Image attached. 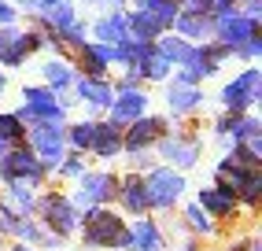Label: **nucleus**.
I'll return each mask as SVG.
<instances>
[{"label":"nucleus","mask_w":262,"mask_h":251,"mask_svg":"<svg viewBox=\"0 0 262 251\" xmlns=\"http://www.w3.org/2000/svg\"><path fill=\"white\" fill-rule=\"evenodd\" d=\"M78 237H81V247H89V251H126L129 247L126 218L115 214V207H89V211H81Z\"/></svg>","instance_id":"1"},{"label":"nucleus","mask_w":262,"mask_h":251,"mask_svg":"<svg viewBox=\"0 0 262 251\" xmlns=\"http://www.w3.org/2000/svg\"><path fill=\"white\" fill-rule=\"evenodd\" d=\"M33 218H37L48 233H56L59 240H67V237H74V233H78L81 211L71 203V196H67V192H59V189H45V192H37Z\"/></svg>","instance_id":"2"},{"label":"nucleus","mask_w":262,"mask_h":251,"mask_svg":"<svg viewBox=\"0 0 262 251\" xmlns=\"http://www.w3.org/2000/svg\"><path fill=\"white\" fill-rule=\"evenodd\" d=\"M155 152H159V159L166 166L173 170H192L203 159V137L196 130V122H185V130H170L159 144H155Z\"/></svg>","instance_id":"3"},{"label":"nucleus","mask_w":262,"mask_h":251,"mask_svg":"<svg viewBox=\"0 0 262 251\" xmlns=\"http://www.w3.org/2000/svg\"><path fill=\"white\" fill-rule=\"evenodd\" d=\"M48 177H52L48 166L30 152V144H15V148H8L4 155H0V185L23 181V185H30V189L41 192L48 185Z\"/></svg>","instance_id":"4"},{"label":"nucleus","mask_w":262,"mask_h":251,"mask_svg":"<svg viewBox=\"0 0 262 251\" xmlns=\"http://www.w3.org/2000/svg\"><path fill=\"white\" fill-rule=\"evenodd\" d=\"M144 189H148V207L151 211H173L181 203V196L188 189L185 174L173 170L166 163H155L148 174H144Z\"/></svg>","instance_id":"5"},{"label":"nucleus","mask_w":262,"mask_h":251,"mask_svg":"<svg viewBox=\"0 0 262 251\" xmlns=\"http://www.w3.org/2000/svg\"><path fill=\"white\" fill-rule=\"evenodd\" d=\"M258 100H262V70H258L255 63H248L233 81H225L222 93H218L222 111H236V115L251 111Z\"/></svg>","instance_id":"6"},{"label":"nucleus","mask_w":262,"mask_h":251,"mask_svg":"<svg viewBox=\"0 0 262 251\" xmlns=\"http://www.w3.org/2000/svg\"><path fill=\"white\" fill-rule=\"evenodd\" d=\"M74 196L71 203L78 211H89V207H111L115 196H118V174L111 170H85L78 181H74Z\"/></svg>","instance_id":"7"},{"label":"nucleus","mask_w":262,"mask_h":251,"mask_svg":"<svg viewBox=\"0 0 262 251\" xmlns=\"http://www.w3.org/2000/svg\"><path fill=\"white\" fill-rule=\"evenodd\" d=\"M63 130H67V122H41V126H33V130H26V144L48 166V174H56V166L63 163V155H67Z\"/></svg>","instance_id":"8"},{"label":"nucleus","mask_w":262,"mask_h":251,"mask_svg":"<svg viewBox=\"0 0 262 251\" xmlns=\"http://www.w3.org/2000/svg\"><path fill=\"white\" fill-rule=\"evenodd\" d=\"M173 130L166 115H141L137 122H129L126 130H122V155H133V152H151L159 140Z\"/></svg>","instance_id":"9"},{"label":"nucleus","mask_w":262,"mask_h":251,"mask_svg":"<svg viewBox=\"0 0 262 251\" xmlns=\"http://www.w3.org/2000/svg\"><path fill=\"white\" fill-rule=\"evenodd\" d=\"M211 133H214L218 144L229 152L233 144H240V140L262 137V122H258V115H251V111H244V115H236V111H222V115L211 122Z\"/></svg>","instance_id":"10"},{"label":"nucleus","mask_w":262,"mask_h":251,"mask_svg":"<svg viewBox=\"0 0 262 251\" xmlns=\"http://www.w3.org/2000/svg\"><path fill=\"white\" fill-rule=\"evenodd\" d=\"M255 33H262V23H258V19H248V15H240V11L211 19V41L225 45L229 52H233L236 45H244L248 37H255Z\"/></svg>","instance_id":"11"},{"label":"nucleus","mask_w":262,"mask_h":251,"mask_svg":"<svg viewBox=\"0 0 262 251\" xmlns=\"http://www.w3.org/2000/svg\"><path fill=\"white\" fill-rule=\"evenodd\" d=\"M71 96L85 107V111L103 115V111L111 107V100H115V85H111V78H89V74H78L74 85H71Z\"/></svg>","instance_id":"12"},{"label":"nucleus","mask_w":262,"mask_h":251,"mask_svg":"<svg viewBox=\"0 0 262 251\" xmlns=\"http://www.w3.org/2000/svg\"><path fill=\"white\" fill-rule=\"evenodd\" d=\"M148 111H151L148 89H129V93H115V100H111L107 111H103V118H107L111 126H118V130H126L129 122H137Z\"/></svg>","instance_id":"13"},{"label":"nucleus","mask_w":262,"mask_h":251,"mask_svg":"<svg viewBox=\"0 0 262 251\" xmlns=\"http://www.w3.org/2000/svg\"><path fill=\"white\" fill-rule=\"evenodd\" d=\"M23 103L37 111L41 122H71V111L59 103V93H52L48 85H23Z\"/></svg>","instance_id":"14"},{"label":"nucleus","mask_w":262,"mask_h":251,"mask_svg":"<svg viewBox=\"0 0 262 251\" xmlns=\"http://www.w3.org/2000/svg\"><path fill=\"white\" fill-rule=\"evenodd\" d=\"M115 203L133 214V218H141V214H151L148 207V189H144V174H118V196H115Z\"/></svg>","instance_id":"15"},{"label":"nucleus","mask_w":262,"mask_h":251,"mask_svg":"<svg viewBox=\"0 0 262 251\" xmlns=\"http://www.w3.org/2000/svg\"><path fill=\"white\" fill-rule=\"evenodd\" d=\"M203 85H181V81H170L166 78V111L173 118H192L203 107Z\"/></svg>","instance_id":"16"},{"label":"nucleus","mask_w":262,"mask_h":251,"mask_svg":"<svg viewBox=\"0 0 262 251\" xmlns=\"http://www.w3.org/2000/svg\"><path fill=\"white\" fill-rule=\"evenodd\" d=\"M129 233V247L126 251H166V237H163V225L151 218V214H141L126 225Z\"/></svg>","instance_id":"17"},{"label":"nucleus","mask_w":262,"mask_h":251,"mask_svg":"<svg viewBox=\"0 0 262 251\" xmlns=\"http://www.w3.org/2000/svg\"><path fill=\"white\" fill-rule=\"evenodd\" d=\"M78 74H89V78H111V45H100V41H85L81 52L71 59Z\"/></svg>","instance_id":"18"},{"label":"nucleus","mask_w":262,"mask_h":251,"mask_svg":"<svg viewBox=\"0 0 262 251\" xmlns=\"http://www.w3.org/2000/svg\"><path fill=\"white\" fill-rule=\"evenodd\" d=\"M196 203L211 214L214 222H233L236 214H240V203H236V196L229 189H218V185H207L196 192Z\"/></svg>","instance_id":"19"},{"label":"nucleus","mask_w":262,"mask_h":251,"mask_svg":"<svg viewBox=\"0 0 262 251\" xmlns=\"http://www.w3.org/2000/svg\"><path fill=\"white\" fill-rule=\"evenodd\" d=\"M122 37H129L126 30V8H107L103 15L89 23V41H100V45H118Z\"/></svg>","instance_id":"20"},{"label":"nucleus","mask_w":262,"mask_h":251,"mask_svg":"<svg viewBox=\"0 0 262 251\" xmlns=\"http://www.w3.org/2000/svg\"><path fill=\"white\" fill-rule=\"evenodd\" d=\"M81 15L74 8V0H67V4H45L37 15H30V23L33 26H41L45 33H63L71 23H78Z\"/></svg>","instance_id":"21"},{"label":"nucleus","mask_w":262,"mask_h":251,"mask_svg":"<svg viewBox=\"0 0 262 251\" xmlns=\"http://www.w3.org/2000/svg\"><path fill=\"white\" fill-rule=\"evenodd\" d=\"M11 240H19V244H30V247H48V251H56V247H63V240L56 237V233H48L33 214H23L19 218V225H15V237Z\"/></svg>","instance_id":"22"},{"label":"nucleus","mask_w":262,"mask_h":251,"mask_svg":"<svg viewBox=\"0 0 262 251\" xmlns=\"http://www.w3.org/2000/svg\"><path fill=\"white\" fill-rule=\"evenodd\" d=\"M170 33H178V37H185L188 45H203V41H211V15L178 11V19H173Z\"/></svg>","instance_id":"23"},{"label":"nucleus","mask_w":262,"mask_h":251,"mask_svg":"<svg viewBox=\"0 0 262 251\" xmlns=\"http://www.w3.org/2000/svg\"><path fill=\"white\" fill-rule=\"evenodd\" d=\"M89 155L100 159V163L122 159V130H118V126H111L107 118H100V126H96V140H93Z\"/></svg>","instance_id":"24"},{"label":"nucleus","mask_w":262,"mask_h":251,"mask_svg":"<svg viewBox=\"0 0 262 251\" xmlns=\"http://www.w3.org/2000/svg\"><path fill=\"white\" fill-rule=\"evenodd\" d=\"M74 78H78L74 63L63 59V56H52V59H45V67H41V85H48L52 93H71Z\"/></svg>","instance_id":"25"},{"label":"nucleus","mask_w":262,"mask_h":251,"mask_svg":"<svg viewBox=\"0 0 262 251\" xmlns=\"http://www.w3.org/2000/svg\"><path fill=\"white\" fill-rule=\"evenodd\" d=\"M96 126H100V118L67 122V130H63V137H67V152H81V155H89L93 140H96Z\"/></svg>","instance_id":"26"},{"label":"nucleus","mask_w":262,"mask_h":251,"mask_svg":"<svg viewBox=\"0 0 262 251\" xmlns=\"http://www.w3.org/2000/svg\"><path fill=\"white\" fill-rule=\"evenodd\" d=\"M151 52L148 41H137V37H122L118 45H111V67L122 70V67H137L144 56Z\"/></svg>","instance_id":"27"},{"label":"nucleus","mask_w":262,"mask_h":251,"mask_svg":"<svg viewBox=\"0 0 262 251\" xmlns=\"http://www.w3.org/2000/svg\"><path fill=\"white\" fill-rule=\"evenodd\" d=\"M181 225H185L196 240H203V237H218V222H214L200 203H188V207L181 211Z\"/></svg>","instance_id":"28"},{"label":"nucleus","mask_w":262,"mask_h":251,"mask_svg":"<svg viewBox=\"0 0 262 251\" xmlns=\"http://www.w3.org/2000/svg\"><path fill=\"white\" fill-rule=\"evenodd\" d=\"M151 48L159 52V56H163L170 67H181V63L188 59V52H192V45H188L185 37H178V33H170V30H166V33H159V37L151 41Z\"/></svg>","instance_id":"29"},{"label":"nucleus","mask_w":262,"mask_h":251,"mask_svg":"<svg viewBox=\"0 0 262 251\" xmlns=\"http://www.w3.org/2000/svg\"><path fill=\"white\" fill-rule=\"evenodd\" d=\"M133 8H141L163 33L173 26V19H178V4H173V0H133Z\"/></svg>","instance_id":"30"},{"label":"nucleus","mask_w":262,"mask_h":251,"mask_svg":"<svg viewBox=\"0 0 262 251\" xmlns=\"http://www.w3.org/2000/svg\"><path fill=\"white\" fill-rule=\"evenodd\" d=\"M0 200L8 207H15L19 214H33V207H37V189H30L23 181H8L4 192H0Z\"/></svg>","instance_id":"31"},{"label":"nucleus","mask_w":262,"mask_h":251,"mask_svg":"<svg viewBox=\"0 0 262 251\" xmlns=\"http://www.w3.org/2000/svg\"><path fill=\"white\" fill-rule=\"evenodd\" d=\"M248 174H251L248 166H240V163H233V159L225 155V159H218V166H214V185L218 189H229L236 196V189L248 181Z\"/></svg>","instance_id":"32"},{"label":"nucleus","mask_w":262,"mask_h":251,"mask_svg":"<svg viewBox=\"0 0 262 251\" xmlns=\"http://www.w3.org/2000/svg\"><path fill=\"white\" fill-rule=\"evenodd\" d=\"M137 74L144 78V85H166V78L173 74V67H170V63L159 56V52L151 48L148 56H144L141 63H137Z\"/></svg>","instance_id":"33"},{"label":"nucleus","mask_w":262,"mask_h":251,"mask_svg":"<svg viewBox=\"0 0 262 251\" xmlns=\"http://www.w3.org/2000/svg\"><path fill=\"white\" fill-rule=\"evenodd\" d=\"M229 159L248 170H262V137H251V140H240V144L229 148Z\"/></svg>","instance_id":"34"},{"label":"nucleus","mask_w":262,"mask_h":251,"mask_svg":"<svg viewBox=\"0 0 262 251\" xmlns=\"http://www.w3.org/2000/svg\"><path fill=\"white\" fill-rule=\"evenodd\" d=\"M126 30H129V37H137V41H148V45H151V41L163 33V30L155 26V23L148 19V15H144L141 8H129V11H126Z\"/></svg>","instance_id":"35"},{"label":"nucleus","mask_w":262,"mask_h":251,"mask_svg":"<svg viewBox=\"0 0 262 251\" xmlns=\"http://www.w3.org/2000/svg\"><path fill=\"white\" fill-rule=\"evenodd\" d=\"M26 59H30V48H26V41H23V30H19V33L4 45V52H0V67H4V70H19V67H26Z\"/></svg>","instance_id":"36"},{"label":"nucleus","mask_w":262,"mask_h":251,"mask_svg":"<svg viewBox=\"0 0 262 251\" xmlns=\"http://www.w3.org/2000/svg\"><path fill=\"white\" fill-rule=\"evenodd\" d=\"M236 203L248 207V211H258V203H262V170L248 174V181L236 189Z\"/></svg>","instance_id":"37"},{"label":"nucleus","mask_w":262,"mask_h":251,"mask_svg":"<svg viewBox=\"0 0 262 251\" xmlns=\"http://www.w3.org/2000/svg\"><path fill=\"white\" fill-rule=\"evenodd\" d=\"M85 170H89V155H81V152H67V155H63V163L56 166V177H59V181H78Z\"/></svg>","instance_id":"38"},{"label":"nucleus","mask_w":262,"mask_h":251,"mask_svg":"<svg viewBox=\"0 0 262 251\" xmlns=\"http://www.w3.org/2000/svg\"><path fill=\"white\" fill-rule=\"evenodd\" d=\"M0 137H4L11 148H15V144H26V126L15 118L11 111H0Z\"/></svg>","instance_id":"39"},{"label":"nucleus","mask_w":262,"mask_h":251,"mask_svg":"<svg viewBox=\"0 0 262 251\" xmlns=\"http://www.w3.org/2000/svg\"><path fill=\"white\" fill-rule=\"evenodd\" d=\"M111 85H115V93H129V89H148V85H144V78L137 74V67H122L118 74L111 78Z\"/></svg>","instance_id":"40"},{"label":"nucleus","mask_w":262,"mask_h":251,"mask_svg":"<svg viewBox=\"0 0 262 251\" xmlns=\"http://www.w3.org/2000/svg\"><path fill=\"white\" fill-rule=\"evenodd\" d=\"M233 59H240V63H258V59H262V33H255V37H248L244 45H236V48H233Z\"/></svg>","instance_id":"41"},{"label":"nucleus","mask_w":262,"mask_h":251,"mask_svg":"<svg viewBox=\"0 0 262 251\" xmlns=\"http://www.w3.org/2000/svg\"><path fill=\"white\" fill-rule=\"evenodd\" d=\"M19 218H23L19 211L8 207L4 200H0V237H15V225H19Z\"/></svg>","instance_id":"42"},{"label":"nucleus","mask_w":262,"mask_h":251,"mask_svg":"<svg viewBox=\"0 0 262 251\" xmlns=\"http://www.w3.org/2000/svg\"><path fill=\"white\" fill-rule=\"evenodd\" d=\"M236 4H240V0H207V15H211V19H218V15H233V11H240Z\"/></svg>","instance_id":"43"},{"label":"nucleus","mask_w":262,"mask_h":251,"mask_svg":"<svg viewBox=\"0 0 262 251\" xmlns=\"http://www.w3.org/2000/svg\"><path fill=\"white\" fill-rule=\"evenodd\" d=\"M126 159H129V170H133V174H148V170L155 166V159H151L148 152H133V155H126Z\"/></svg>","instance_id":"44"},{"label":"nucleus","mask_w":262,"mask_h":251,"mask_svg":"<svg viewBox=\"0 0 262 251\" xmlns=\"http://www.w3.org/2000/svg\"><path fill=\"white\" fill-rule=\"evenodd\" d=\"M0 26H19V11L11 0H0Z\"/></svg>","instance_id":"45"},{"label":"nucleus","mask_w":262,"mask_h":251,"mask_svg":"<svg viewBox=\"0 0 262 251\" xmlns=\"http://www.w3.org/2000/svg\"><path fill=\"white\" fill-rule=\"evenodd\" d=\"M240 15H248V19H262V0H240Z\"/></svg>","instance_id":"46"},{"label":"nucleus","mask_w":262,"mask_h":251,"mask_svg":"<svg viewBox=\"0 0 262 251\" xmlns=\"http://www.w3.org/2000/svg\"><path fill=\"white\" fill-rule=\"evenodd\" d=\"M11 4H15V11H19V15H26V19L41 11V0H11Z\"/></svg>","instance_id":"47"},{"label":"nucleus","mask_w":262,"mask_h":251,"mask_svg":"<svg viewBox=\"0 0 262 251\" xmlns=\"http://www.w3.org/2000/svg\"><path fill=\"white\" fill-rule=\"evenodd\" d=\"M178 11H196V15H207V0H173Z\"/></svg>","instance_id":"48"},{"label":"nucleus","mask_w":262,"mask_h":251,"mask_svg":"<svg viewBox=\"0 0 262 251\" xmlns=\"http://www.w3.org/2000/svg\"><path fill=\"white\" fill-rule=\"evenodd\" d=\"M173 251H203V240H196V237L188 233V237H181L178 244H173Z\"/></svg>","instance_id":"49"},{"label":"nucleus","mask_w":262,"mask_h":251,"mask_svg":"<svg viewBox=\"0 0 262 251\" xmlns=\"http://www.w3.org/2000/svg\"><path fill=\"white\" fill-rule=\"evenodd\" d=\"M100 8H126V0H103Z\"/></svg>","instance_id":"50"},{"label":"nucleus","mask_w":262,"mask_h":251,"mask_svg":"<svg viewBox=\"0 0 262 251\" xmlns=\"http://www.w3.org/2000/svg\"><path fill=\"white\" fill-rule=\"evenodd\" d=\"M4 93H8V74H0V100H4Z\"/></svg>","instance_id":"51"},{"label":"nucleus","mask_w":262,"mask_h":251,"mask_svg":"<svg viewBox=\"0 0 262 251\" xmlns=\"http://www.w3.org/2000/svg\"><path fill=\"white\" fill-rule=\"evenodd\" d=\"M244 251H262V244H258V240L251 237V240H248V247H244Z\"/></svg>","instance_id":"52"},{"label":"nucleus","mask_w":262,"mask_h":251,"mask_svg":"<svg viewBox=\"0 0 262 251\" xmlns=\"http://www.w3.org/2000/svg\"><path fill=\"white\" fill-rule=\"evenodd\" d=\"M11 251H37V247H30V244H11Z\"/></svg>","instance_id":"53"},{"label":"nucleus","mask_w":262,"mask_h":251,"mask_svg":"<svg viewBox=\"0 0 262 251\" xmlns=\"http://www.w3.org/2000/svg\"><path fill=\"white\" fill-rule=\"evenodd\" d=\"M45 4H67V0H41V8H45Z\"/></svg>","instance_id":"54"},{"label":"nucleus","mask_w":262,"mask_h":251,"mask_svg":"<svg viewBox=\"0 0 262 251\" xmlns=\"http://www.w3.org/2000/svg\"><path fill=\"white\" fill-rule=\"evenodd\" d=\"M74 4H78V0H74ZM81 4H103V0H81Z\"/></svg>","instance_id":"55"}]
</instances>
